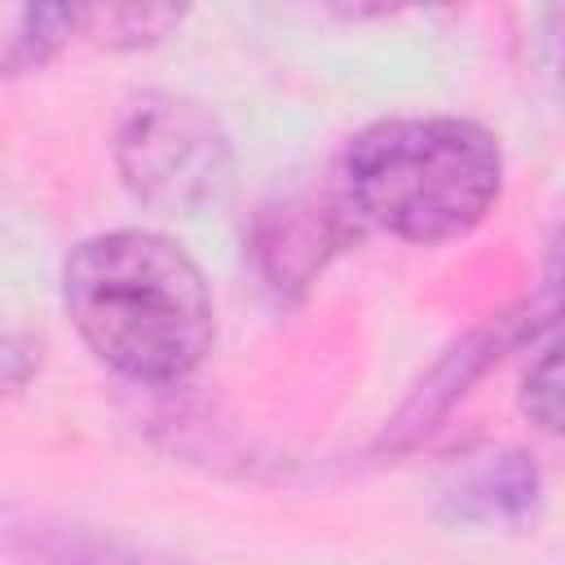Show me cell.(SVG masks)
<instances>
[{"mask_svg":"<svg viewBox=\"0 0 565 565\" xmlns=\"http://www.w3.org/2000/svg\"><path fill=\"white\" fill-rule=\"evenodd\" d=\"M62 305L84 344L115 371L172 384L212 344V296L199 265L163 234L84 238L62 269Z\"/></svg>","mask_w":565,"mask_h":565,"instance_id":"6da1fadb","label":"cell"},{"mask_svg":"<svg viewBox=\"0 0 565 565\" xmlns=\"http://www.w3.org/2000/svg\"><path fill=\"white\" fill-rule=\"evenodd\" d=\"M340 177L362 221L406 243H446L494 207L503 154L472 119H384L349 141Z\"/></svg>","mask_w":565,"mask_h":565,"instance_id":"7a4b0ae2","label":"cell"},{"mask_svg":"<svg viewBox=\"0 0 565 565\" xmlns=\"http://www.w3.org/2000/svg\"><path fill=\"white\" fill-rule=\"evenodd\" d=\"M124 185L163 216H199L216 207L234 177L230 137L216 115L190 97L146 93L115 132Z\"/></svg>","mask_w":565,"mask_h":565,"instance_id":"3957f363","label":"cell"},{"mask_svg":"<svg viewBox=\"0 0 565 565\" xmlns=\"http://www.w3.org/2000/svg\"><path fill=\"white\" fill-rule=\"evenodd\" d=\"M539 499V472L521 455H481L459 468L441 490V512L450 521H508Z\"/></svg>","mask_w":565,"mask_h":565,"instance_id":"277c9868","label":"cell"},{"mask_svg":"<svg viewBox=\"0 0 565 565\" xmlns=\"http://www.w3.org/2000/svg\"><path fill=\"white\" fill-rule=\"evenodd\" d=\"M181 22L177 4H106V9H79V26L115 49H137L154 44Z\"/></svg>","mask_w":565,"mask_h":565,"instance_id":"5b68a950","label":"cell"},{"mask_svg":"<svg viewBox=\"0 0 565 565\" xmlns=\"http://www.w3.org/2000/svg\"><path fill=\"white\" fill-rule=\"evenodd\" d=\"M75 26H79V9H22L4 40V71L22 75L40 66Z\"/></svg>","mask_w":565,"mask_h":565,"instance_id":"8992f818","label":"cell"},{"mask_svg":"<svg viewBox=\"0 0 565 565\" xmlns=\"http://www.w3.org/2000/svg\"><path fill=\"white\" fill-rule=\"evenodd\" d=\"M530 419L543 433L565 437V349H547L530 375H525V393H521Z\"/></svg>","mask_w":565,"mask_h":565,"instance_id":"52a82bcc","label":"cell"},{"mask_svg":"<svg viewBox=\"0 0 565 565\" xmlns=\"http://www.w3.org/2000/svg\"><path fill=\"white\" fill-rule=\"evenodd\" d=\"M40 556L53 565H154L141 552H128L119 543H102V539H79V534H44L40 539Z\"/></svg>","mask_w":565,"mask_h":565,"instance_id":"ba28073f","label":"cell"},{"mask_svg":"<svg viewBox=\"0 0 565 565\" xmlns=\"http://www.w3.org/2000/svg\"><path fill=\"white\" fill-rule=\"evenodd\" d=\"M561 256H565V247H561ZM561 291H565V278H561Z\"/></svg>","mask_w":565,"mask_h":565,"instance_id":"9c48e42d","label":"cell"}]
</instances>
